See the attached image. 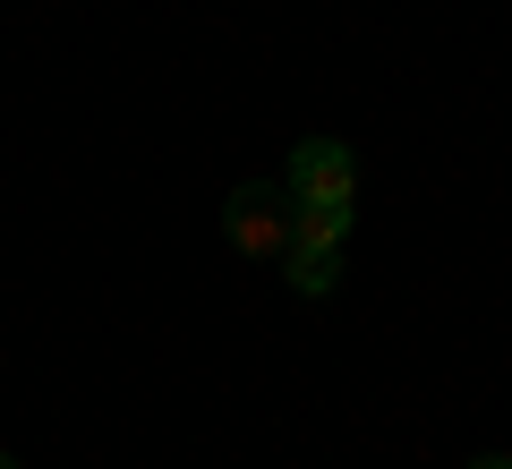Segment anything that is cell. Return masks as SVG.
Here are the masks:
<instances>
[{
	"instance_id": "5",
	"label": "cell",
	"mask_w": 512,
	"mask_h": 469,
	"mask_svg": "<svg viewBox=\"0 0 512 469\" xmlns=\"http://www.w3.org/2000/svg\"><path fill=\"white\" fill-rule=\"evenodd\" d=\"M470 469H512V452H487V461H470Z\"/></svg>"
},
{
	"instance_id": "4",
	"label": "cell",
	"mask_w": 512,
	"mask_h": 469,
	"mask_svg": "<svg viewBox=\"0 0 512 469\" xmlns=\"http://www.w3.org/2000/svg\"><path fill=\"white\" fill-rule=\"evenodd\" d=\"M342 231H350V197H316V205H299V231L291 239H325V248H342Z\"/></svg>"
},
{
	"instance_id": "2",
	"label": "cell",
	"mask_w": 512,
	"mask_h": 469,
	"mask_svg": "<svg viewBox=\"0 0 512 469\" xmlns=\"http://www.w3.org/2000/svg\"><path fill=\"white\" fill-rule=\"evenodd\" d=\"M282 188H291L299 205H316V197H350V188H359V163H350V145H342V137H299V154H291V171H282Z\"/></svg>"
},
{
	"instance_id": "1",
	"label": "cell",
	"mask_w": 512,
	"mask_h": 469,
	"mask_svg": "<svg viewBox=\"0 0 512 469\" xmlns=\"http://www.w3.org/2000/svg\"><path fill=\"white\" fill-rule=\"evenodd\" d=\"M291 231H299V197L282 180H239L222 197V239L239 256H291Z\"/></svg>"
},
{
	"instance_id": "6",
	"label": "cell",
	"mask_w": 512,
	"mask_h": 469,
	"mask_svg": "<svg viewBox=\"0 0 512 469\" xmlns=\"http://www.w3.org/2000/svg\"><path fill=\"white\" fill-rule=\"evenodd\" d=\"M0 469H18V461H9V452H0Z\"/></svg>"
},
{
	"instance_id": "3",
	"label": "cell",
	"mask_w": 512,
	"mask_h": 469,
	"mask_svg": "<svg viewBox=\"0 0 512 469\" xmlns=\"http://www.w3.org/2000/svg\"><path fill=\"white\" fill-rule=\"evenodd\" d=\"M282 265H291V290H299V299H325V290L342 282V248H325V239H291Z\"/></svg>"
}]
</instances>
